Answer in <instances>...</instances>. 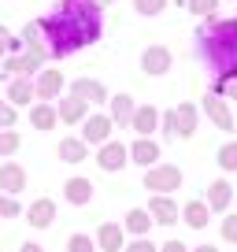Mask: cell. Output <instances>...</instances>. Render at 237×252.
Masks as SVG:
<instances>
[{
	"instance_id": "6da1fadb",
	"label": "cell",
	"mask_w": 237,
	"mask_h": 252,
	"mask_svg": "<svg viewBox=\"0 0 237 252\" xmlns=\"http://www.w3.org/2000/svg\"><path fill=\"white\" fill-rule=\"evenodd\" d=\"M37 23L45 33L48 56H56V60H63L100 37V8L93 0H59V11L37 19Z\"/></svg>"
},
{
	"instance_id": "7a4b0ae2",
	"label": "cell",
	"mask_w": 237,
	"mask_h": 252,
	"mask_svg": "<svg viewBox=\"0 0 237 252\" xmlns=\"http://www.w3.org/2000/svg\"><path fill=\"white\" fill-rule=\"evenodd\" d=\"M200 56L219 71V78L237 74V19H207L200 26Z\"/></svg>"
},
{
	"instance_id": "3957f363",
	"label": "cell",
	"mask_w": 237,
	"mask_h": 252,
	"mask_svg": "<svg viewBox=\"0 0 237 252\" xmlns=\"http://www.w3.org/2000/svg\"><path fill=\"white\" fill-rule=\"evenodd\" d=\"M145 189H152V197H171L174 189H182V171L174 163H156L145 171Z\"/></svg>"
},
{
	"instance_id": "277c9868",
	"label": "cell",
	"mask_w": 237,
	"mask_h": 252,
	"mask_svg": "<svg viewBox=\"0 0 237 252\" xmlns=\"http://www.w3.org/2000/svg\"><path fill=\"white\" fill-rule=\"evenodd\" d=\"M126 163H130V152H126V145H122V141L100 145V152H96V167H100V171L115 174V171H122Z\"/></svg>"
},
{
	"instance_id": "5b68a950",
	"label": "cell",
	"mask_w": 237,
	"mask_h": 252,
	"mask_svg": "<svg viewBox=\"0 0 237 252\" xmlns=\"http://www.w3.org/2000/svg\"><path fill=\"white\" fill-rule=\"evenodd\" d=\"M111 141V119L108 115H86L82 123V145H108Z\"/></svg>"
},
{
	"instance_id": "8992f818",
	"label": "cell",
	"mask_w": 237,
	"mask_h": 252,
	"mask_svg": "<svg viewBox=\"0 0 237 252\" xmlns=\"http://www.w3.org/2000/svg\"><path fill=\"white\" fill-rule=\"evenodd\" d=\"M171 63H174V56H171L167 45H148L141 52V71L145 74H167V71H171Z\"/></svg>"
},
{
	"instance_id": "52a82bcc",
	"label": "cell",
	"mask_w": 237,
	"mask_h": 252,
	"mask_svg": "<svg viewBox=\"0 0 237 252\" xmlns=\"http://www.w3.org/2000/svg\"><path fill=\"white\" fill-rule=\"evenodd\" d=\"M71 96L82 104H108V89H104V82L96 78H78L71 86Z\"/></svg>"
},
{
	"instance_id": "ba28073f",
	"label": "cell",
	"mask_w": 237,
	"mask_h": 252,
	"mask_svg": "<svg viewBox=\"0 0 237 252\" xmlns=\"http://www.w3.org/2000/svg\"><path fill=\"white\" fill-rule=\"evenodd\" d=\"M59 89H63V71H41L37 82H33V96H37L41 104L56 100V96H59Z\"/></svg>"
},
{
	"instance_id": "9c48e42d",
	"label": "cell",
	"mask_w": 237,
	"mask_h": 252,
	"mask_svg": "<svg viewBox=\"0 0 237 252\" xmlns=\"http://www.w3.org/2000/svg\"><path fill=\"white\" fill-rule=\"evenodd\" d=\"M130 163H137V167H145V171H148V167H156L159 163V145L152 141V137H137L134 145H130Z\"/></svg>"
},
{
	"instance_id": "30bf717a",
	"label": "cell",
	"mask_w": 237,
	"mask_h": 252,
	"mask_svg": "<svg viewBox=\"0 0 237 252\" xmlns=\"http://www.w3.org/2000/svg\"><path fill=\"white\" fill-rule=\"evenodd\" d=\"M26 189V171L19 163H0V193L4 197H19Z\"/></svg>"
},
{
	"instance_id": "8fae6325",
	"label": "cell",
	"mask_w": 237,
	"mask_h": 252,
	"mask_svg": "<svg viewBox=\"0 0 237 252\" xmlns=\"http://www.w3.org/2000/svg\"><path fill=\"white\" fill-rule=\"evenodd\" d=\"M56 219V200L52 197H37L30 204V212H26V222H30L33 230H48Z\"/></svg>"
},
{
	"instance_id": "7c38bea8",
	"label": "cell",
	"mask_w": 237,
	"mask_h": 252,
	"mask_svg": "<svg viewBox=\"0 0 237 252\" xmlns=\"http://www.w3.org/2000/svg\"><path fill=\"white\" fill-rule=\"evenodd\" d=\"M96 249L100 252H122L126 249L122 226H118V222H100V230H96Z\"/></svg>"
},
{
	"instance_id": "4fadbf2b",
	"label": "cell",
	"mask_w": 237,
	"mask_h": 252,
	"mask_svg": "<svg viewBox=\"0 0 237 252\" xmlns=\"http://www.w3.org/2000/svg\"><path fill=\"white\" fill-rule=\"evenodd\" d=\"M145 212H148V219L159 222V226H174V222H178V204H174L171 197H152Z\"/></svg>"
},
{
	"instance_id": "5bb4252c",
	"label": "cell",
	"mask_w": 237,
	"mask_h": 252,
	"mask_svg": "<svg viewBox=\"0 0 237 252\" xmlns=\"http://www.w3.org/2000/svg\"><path fill=\"white\" fill-rule=\"evenodd\" d=\"M171 115H174V137L197 134V104H178V108H171Z\"/></svg>"
},
{
	"instance_id": "9a60e30c",
	"label": "cell",
	"mask_w": 237,
	"mask_h": 252,
	"mask_svg": "<svg viewBox=\"0 0 237 252\" xmlns=\"http://www.w3.org/2000/svg\"><path fill=\"white\" fill-rule=\"evenodd\" d=\"M108 104H111V126H130V119H134V111H137V104H134V96L130 93H115V96H108Z\"/></svg>"
},
{
	"instance_id": "2e32d148",
	"label": "cell",
	"mask_w": 237,
	"mask_h": 252,
	"mask_svg": "<svg viewBox=\"0 0 237 252\" xmlns=\"http://www.w3.org/2000/svg\"><path fill=\"white\" fill-rule=\"evenodd\" d=\"M159 126V108L156 104H141L130 119V130H137V137H152V130Z\"/></svg>"
},
{
	"instance_id": "e0dca14e",
	"label": "cell",
	"mask_w": 237,
	"mask_h": 252,
	"mask_svg": "<svg viewBox=\"0 0 237 252\" xmlns=\"http://www.w3.org/2000/svg\"><path fill=\"white\" fill-rule=\"evenodd\" d=\"M230 200H234V186H230L226 178H215L211 186H207V212H226Z\"/></svg>"
},
{
	"instance_id": "ac0fdd59",
	"label": "cell",
	"mask_w": 237,
	"mask_h": 252,
	"mask_svg": "<svg viewBox=\"0 0 237 252\" xmlns=\"http://www.w3.org/2000/svg\"><path fill=\"white\" fill-rule=\"evenodd\" d=\"M63 197H67V204H74V208L89 204V200H93V182L89 178H67Z\"/></svg>"
},
{
	"instance_id": "d6986e66",
	"label": "cell",
	"mask_w": 237,
	"mask_h": 252,
	"mask_svg": "<svg viewBox=\"0 0 237 252\" xmlns=\"http://www.w3.org/2000/svg\"><path fill=\"white\" fill-rule=\"evenodd\" d=\"M204 111H207V119H211L219 130H234V115H230V108H226V100H222V96H207V100H204Z\"/></svg>"
},
{
	"instance_id": "ffe728a7",
	"label": "cell",
	"mask_w": 237,
	"mask_h": 252,
	"mask_svg": "<svg viewBox=\"0 0 237 252\" xmlns=\"http://www.w3.org/2000/svg\"><path fill=\"white\" fill-rule=\"evenodd\" d=\"M152 230V219L145 208H130L126 212V222H122V234H134V237H148Z\"/></svg>"
},
{
	"instance_id": "44dd1931",
	"label": "cell",
	"mask_w": 237,
	"mask_h": 252,
	"mask_svg": "<svg viewBox=\"0 0 237 252\" xmlns=\"http://www.w3.org/2000/svg\"><path fill=\"white\" fill-rule=\"evenodd\" d=\"M86 115H89V104L74 100V96H63L56 108V119H63V123H86Z\"/></svg>"
},
{
	"instance_id": "7402d4cb",
	"label": "cell",
	"mask_w": 237,
	"mask_h": 252,
	"mask_svg": "<svg viewBox=\"0 0 237 252\" xmlns=\"http://www.w3.org/2000/svg\"><path fill=\"white\" fill-rule=\"evenodd\" d=\"M4 100H8L11 108H23V104H30V100H33V82H30V78H11L8 96H4Z\"/></svg>"
},
{
	"instance_id": "603a6c76",
	"label": "cell",
	"mask_w": 237,
	"mask_h": 252,
	"mask_svg": "<svg viewBox=\"0 0 237 252\" xmlns=\"http://www.w3.org/2000/svg\"><path fill=\"white\" fill-rule=\"evenodd\" d=\"M56 152H59L63 163H82V159H89V149L82 145V137H63Z\"/></svg>"
},
{
	"instance_id": "cb8c5ba5",
	"label": "cell",
	"mask_w": 237,
	"mask_h": 252,
	"mask_svg": "<svg viewBox=\"0 0 237 252\" xmlns=\"http://www.w3.org/2000/svg\"><path fill=\"white\" fill-rule=\"evenodd\" d=\"M56 123H59V119H56V108H52V104H33V108H30V126H33V130H52V126Z\"/></svg>"
},
{
	"instance_id": "d4e9b609",
	"label": "cell",
	"mask_w": 237,
	"mask_h": 252,
	"mask_svg": "<svg viewBox=\"0 0 237 252\" xmlns=\"http://www.w3.org/2000/svg\"><path fill=\"white\" fill-rule=\"evenodd\" d=\"M207 204L204 200H189V204L182 208V219H185V226H193V230H204L207 226Z\"/></svg>"
},
{
	"instance_id": "484cf974",
	"label": "cell",
	"mask_w": 237,
	"mask_h": 252,
	"mask_svg": "<svg viewBox=\"0 0 237 252\" xmlns=\"http://www.w3.org/2000/svg\"><path fill=\"white\" fill-rule=\"evenodd\" d=\"M215 159H219V167H222L226 174H234V171H237V141H226L219 152H215Z\"/></svg>"
},
{
	"instance_id": "4316f807",
	"label": "cell",
	"mask_w": 237,
	"mask_h": 252,
	"mask_svg": "<svg viewBox=\"0 0 237 252\" xmlns=\"http://www.w3.org/2000/svg\"><path fill=\"white\" fill-rule=\"evenodd\" d=\"M19 52H23V37H11V33L0 26V60H4V56H19Z\"/></svg>"
},
{
	"instance_id": "83f0119b",
	"label": "cell",
	"mask_w": 237,
	"mask_h": 252,
	"mask_svg": "<svg viewBox=\"0 0 237 252\" xmlns=\"http://www.w3.org/2000/svg\"><path fill=\"white\" fill-rule=\"evenodd\" d=\"M19 145H23V137L15 130H0V156H15Z\"/></svg>"
},
{
	"instance_id": "f1b7e54d",
	"label": "cell",
	"mask_w": 237,
	"mask_h": 252,
	"mask_svg": "<svg viewBox=\"0 0 237 252\" xmlns=\"http://www.w3.org/2000/svg\"><path fill=\"white\" fill-rule=\"evenodd\" d=\"M67 252H96V241L89 234H71L67 237Z\"/></svg>"
},
{
	"instance_id": "f546056e",
	"label": "cell",
	"mask_w": 237,
	"mask_h": 252,
	"mask_svg": "<svg viewBox=\"0 0 237 252\" xmlns=\"http://www.w3.org/2000/svg\"><path fill=\"white\" fill-rule=\"evenodd\" d=\"M185 8H189L193 15H204V19H211L215 11H219V0H185Z\"/></svg>"
},
{
	"instance_id": "4dcf8cb0",
	"label": "cell",
	"mask_w": 237,
	"mask_h": 252,
	"mask_svg": "<svg viewBox=\"0 0 237 252\" xmlns=\"http://www.w3.org/2000/svg\"><path fill=\"white\" fill-rule=\"evenodd\" d=\"M215 96H230V100H237V74H230V78H215Z\"/></svg>"
},
{
	"instance_id": "1f68e13d",
	"label": "cell",
	"mask_w": 237,
	"mask_h": 252,
	"mask_svg": "<svg viewBox=\"0 0 237 252\" xmlns=\"http://www.w3.org/2000/svg\"><path fill=\"white\" fill-rule=\"evenodd\" d=\"M23 215V204H19L15 197H4L0 193V219H19Z\"/></svg>"
},
{
	"instance_id": "d6a6232c",
	"label": "cell",
	"mask_w": 237,
	"mask_h": 252,
	"mask_svg": "<svg viewBox=\"0 0 237 252\" xmlns=\"http://www.w3.org/2000/svg\"><path fill=\"white\" fill-rule=\"evenodd\" d=\"M134 8L141 11V15H159V11L167 8V0H134Z\"/></svg>"
},
{
	"instance_id": "836d02e7",
	"label": "cell",
	"mask_w": 237,
	"mask_h": 252,
	"mask_svg": "<svg viewBox=\"0 0 237 252\" xmlns=\"http://www.w3.org/2000/svg\"><path fill=\"white\" fill-rule=\"evenodd\" d=\"M15 119H19V111L11 108L8 100H0V130H11V126H15Z\"/></svg>"
},
{
	"instance_id": "e575fe53",
	"label": "cell",
	"mask_w": 237,
	"mask_h": 252,
	"mask_svg": "<svg viewBox=\"0 0 237 252\" xmlns=\"http://www.w3.org/2000/svg\"><path fill=\"white\" fill-rule=\"evenodd\" d=\"M222 241L237 245V215H226V219H222Z\"/></svg>"
},
{
	"instance_id": "d590c367",
	"label": "cell",
	"mask_w": 237,
	"mask_h": 252,
	"mask_svg": "<svg viewBox=\"0 0 237 252\" xmlns=\"http://www.w3.org/2000/svg\"><path fill=\"white\" fill-rule=\"evenodd\" d=\"M122 252H159V245H152L148 237H134V241H130Z\"/></svg>"
},
{
	"instance_id": "8d00e7d4",
	"label": "cell",
	"mask_w": 237,
	"mask_h": 252,
	"mask_svg": "<svg viewBox=\"0 0 237 252\" xmlns=\"http://www.w3.org/2000/svg\"><path fill=\"white\" fill-rule=\"evenodd\" d=\"M159 252H189V245L185 241H167V245H159Z\"/></svg>"
},
{
	"instance_id": "74e56055",
	"label": "cell",
	"mask_w": 237,
	"mask_h": 252,
	"mask_svg": "<svg viewBox=\"0 0 237 252\" xmlns=\"http://www.w3.org/2000/svg\"><path fill=\"white\" fill-rule=\"evenodd\" d=\"M19 252H45V249H41L37 241H26V245H23V249H19Z\"/></svg>"
},
{
	"instance_id": "f35d334b",
	"label": "cell",
	"mask_w": 237,
	"mask_h": 252,
	"mask_svg": "<svg viewBox=\"0 0 237 252\" xmlns=\"http://www.w3.org/2000/svg\"><path fill=\"white\" fill-rule=\"evenodd\" d=\"M193 252H219V249H215V245H197Z\"/></svg>"
},
{
	"instance_id": "ab89813d",
	"label": "cell",
	"mask_w": 237,
	"mask_h": 252,
	"mask_svg": "<svg viewBox=\"0 0 237 252\" xmlns=\"http://www.w3.org/2000/svg\"><path fill=\"white\" fill-rule=\"evenodd\" d=\"M93 4L96 8H108V4H115V0H93Z\"/></svg>"
}]
</instances>
